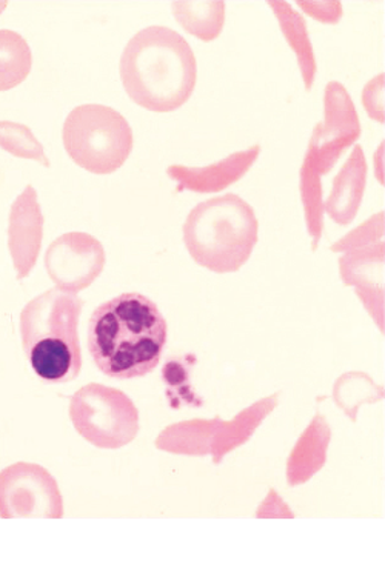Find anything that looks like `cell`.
<instances>
[{
    "mask_svg": "<svg viewBox=\"0 0 385 568\" xmlns=\"http://www.w3.org/2000/svg\"><path fill=\"white\" fill-rule=\"evenodd\" d=\"M169 325L161 310L141 293L103 302L89 322V349L99 372L113 379H134L161 363Z\"/></svg>",
    "mask_w": 385,
    "mask_h": 568,
    "instance_id": "1",
    "label": "cell"
},
{
    "mask_svg": "<svg viewBox=\"0 0 385 568\" xmlns=\"http://www.w3.org/2000/svg\"><path fill=\"white\" fill-rule=\"evenodd\" d=\"M119 73L131 101L153 113H170L192 98L196 55L172 28L146 27L126 43Z\"/></svg>",
    "mask_w": 385,
    "mask_h": 568,
    "instance_id": "2",
    "label": "cell"
},
{
    "mask_svg": "<svg viewBox=\"0 0 385 568\" xmlns=\"http://www.w3.org/2000/svg\"><path fill=\"white\" fill-rule=\"evenodd\" d=\"M83 301L54 288L28 302L21 313L23 353L45 384H67L82 371L79 320Z\"/></svg>",
    "mask_w": 385,
    "mask_h": 568,
    "instance_id": "3",
    "label": "cell"
},
{
    "mask_svg": "<svg viewBox=\"0 0 385 568\" xmlns=\"http://www.w3.org/2000/svg\"><path fill=\"white\" fill-rule=\"evenodd\" d=\"M182 232L197 265L217 274L234 273L252 256L260 222L252 205L229 193L194 206Z\"/></svg>",
    "mask_w": 385,
    "mask_h": 568,
    "instance_id": "4",
    "label": "cell"
},
{
    "mask_svg": "<svg viewBox=\"0 0 385 568\" xmlns=\"http://www.w3.org/2000/svg\"><path fill=\"white\" fill-rule=\"evenodd\" d=\"M62 141L74 164L99 176L121 169L134 145L129 121L119 111L99 103L71 111L63 124Z\"/></svg>",
    "mask_w": 385,
    "mask_h": 568,
    "instance_id": "5",
    "label": "cell"
},
{
    "mask_svg": "<svg viewBox=\"0 0 385 568\" xmlns=\"http://www.w3.org/2000/svg\"><path fill=\"white\" fill-rule=\"evenodd\" d=\"M70 419L87 443L103 450L125 447L139 433V412L129 395L97 383L71 396Z\"/></svg>",
    "mask_w": 385,
    "mask_h": 568,
    "instance_id": "6",
    "label": "cell"
},
{
    "mask_svg": "<svg viewBox=\"0 0 385 568\" xmlns=\"http://www.w3.org/2000/svg\"><path fill=\"white\" fill-rule=\"evenodd\" d=\"M63 516L58 483L38 464L16 463L0 471V518H53Z\"/></svg>",
    "mask_w": 385,
    "mask_h": 568,
    "instance_id": "7",
    "label": "cell"
},
{
    "mask_svg": "<svg viewBox=\"0 0 385 568\" xmlns=\"http://www.w3.org/2000/svg\"><path fill=\"white\" fill-rule=\"evenodd\" d=\"M359 136V119L351 94L340 82L328 83L325 90V121L313 131L303 166L317 176H324Z\"/></svg>",
    "mask_w": 385,
    "mask_h": 568,
    "instance_id": "8",
    "label": "cell"
},
{
    "mask_svg": "<svg viewBox=\"0 0 385 568\" xmlns=\"http://www.w3.org/2000/svg\"><path fill=\"white\" fill-rule=\"evenodd\" d=\"M105 260V250L97 237L73 232L59 236L47 248L45 268L58 290L77 295L101 276Z\"/></svg>",
    "mask_w": 385,
    "mask_h": 568,
    "instance_id": "9",
    "label": "cell"
},
{
    "mask_svg": "<svg viewBox=\"0 0 385 568\" xmlns=\"http://www.w3.org/2000/svg\"><path fill=\"white\" fill-rule=\"evenodd\" d=\"M43 240V214L33 185L26 190L11 205L8 217V250L13 260L18 280L30 276L41 252Z\"/></svg>",
    "mask_w": 385,
    "mask_h": 568,
    "instance_id": "10",
    "label": "cell"
},
{
    "mask_svg": "<svg viewBox=\"0 0 385 568\" xmlns=\"http://www.w3.org/2000/svg\"><path fill=\"white\" fill-rule=\"evenodd\" d=\"M261 154V145L230 154L224 161L209 166L172 165L166 174L178 184V192L216 193L244 178Z\"/></svg>",
    "mask_w": 385,
    "mask_h": 568,
    "instance_id": "11",
    "label": "cell"
},
{
    "mask_svg": "<svg viewBox=\"0 0 385 568\" xmlns=\"http://www.w3.org/2000/svg\"><path fill=\"white\" fill-rule=\"evenodd\" d=\"M367 182V162L363 146H355L343 170L333 181L331 196L325 202V212L340 225L351 224L358 213Z\"/></svg>",
    "mask_w": 385,
    "mask_h": 568,
    "instance_id": "12",
    "label": "cell"
},
{
    "mask_svg": "<svg viewBox=\"0 0 385 568\" xmlns=\"http://www.w3.org/2000/svg\"><path fill=\"white\" fill-rule=\"evenodd\" d=\"M269 6L275 11L290 47L295 50L297 62L303 71L305 89L310 91L315 81L316 62L303 16L297 14L292 6L285 2H269Z\"/></svg>",
    "mask_w": 385,
    "mask_h": 568,
    "instance_id": "13",
    "label": "cell"
},
{
    "mask_svg": "<svg viewBox=\"0 0 385 568\" xmlns=\"http://www.w3.org/2000/svg\"><path fill=\"white\" fill-rule=\"evenodd\" d=\"M172 8L182 28L201 41H214L224 28V2H176Z\"/></svg>",
    "mask_w": 385,
    "mask_h": 568,
    "instance_id": "14",
    "label": "cell"
},
{
    "mask_svg": "<svg viewBox=\"0 0 385 568\" xmlns=\"http://www.w3.org/2000/svg\"><path fill=\"white\" fill-rule=\"evenodd\" d=\"M33 54L21 34L0 30V91L13 90L30 74Z\"/></svg>",
    "mask_w": 385,
    "mask_h": 568,
    "instance_id": "15",
    "label": "cell"
},
{
    "mask_svg": "<svg viewBox=\"0 0 385 568\" xmlns=\"http://www.w3.org/2000/svg\"><path fill=\"white\" fill-rule=\"evenodd\" d=\"M0 149L16 158L31 159L50 166L49 158L33 131L18 122L0 121Z\"/></svg>",
    "mask_w": 385,
    "mask_h": 568,
    "instance_id": "16",
    "label": "cell"
},
{
    "mask_svg": "<svg viewBox=\"0 0 385 568\" xmlns=\"http://www.w3.org/2000/svg\"><path fill=\"white\" fill-rule=\"evenodd\" d=\"M365 109L376 121L384 122V73L365 87Z\"/></svg>",
    "mask_w": 385,
    "mask_h": 568,
    "instance_id": "17",
    "label": "cell"
},
{
    "mask_svg": "<svg viewBox=\"0 0 385 568\" xmlns=\"http://www.w3.org/2000/svg\"><path fill=\"white\" fill-rule=\"evenodd\" d=\"M6 8H7L6 2L0 3V13H2V11L6 10Z\"/></svg>",
    "mask_w": 385,
    "mask_h": 568,
    "instance_id": "18",
    "label": "cell"
}]
</instances>
